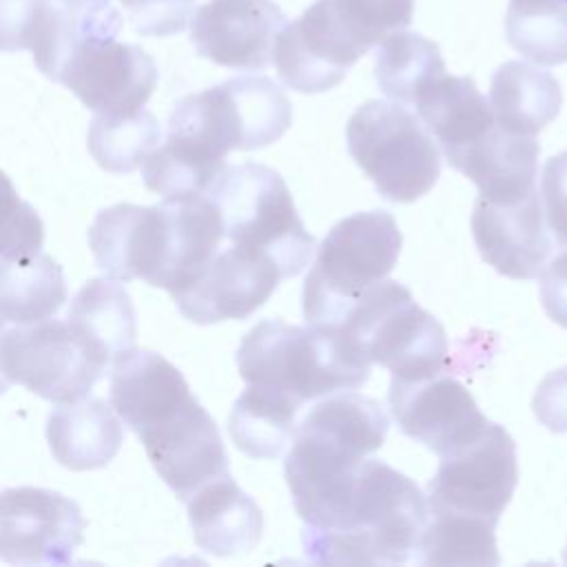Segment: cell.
I'll use <instances>...</instances> for the list:
<instances>
[{
    "instance_id": "cell-1",
    "label": "cell",
    "mask_w": 567,
    "mask_h": 567,
    "mask_svg": "<svg viewBox=\"0 0 567 567\" xmlns=\"http://www.w3.org/2000/svg\"><path fill=\"white\" fill-rule=\"evenodd\" d=\"M427 523L425 494L383 461L363 458L350 481L303 527L319 565H403L416 560Z\"/></svg>"
},
{
    "instance_id": "cell-2",
    "label": "cell",
    "mask_w": 567,
    "mask_h": 567,
    "mask_svg": "<svg viewBox=\"0 0 567 567\" xmlns=\"http://www.w3.org/2000/svg\"><path fill=\"white\" fill-rule=\"evenodd\" d=\"M237 368L246 383L284 390L301 405L357 390L370 377V363L339 328L290 326L281 319L259 321L244 334Z\"/></svg>"
},
{
    "instance_id": "cell-3",
    "label": "cell",
    "mask_w": 567,
    "mask_h": 567,
    "mask_svg": "<svg viewBox=\"0 0 567 567\" xmlns=\"http://www.w3.org/2000/svg\"><path fill=\"white\" fill-rule=\"evenodd\" d=\"M388 414L381 403L339 390L319 401L297 423L284 474L297 514H306L321 496L343 481L388 436Z\"/></svg>"
},
{
    "instance_id": "cell-4",
    "label": "cell",
    "mask_w": 567,
    "mask_h": 567,
    "mask_svg": "<svg viewBox=\"0 0 567 567\" xmlns=\"http://www.w3.org/2000/svg\"><path fill=\"white\" fill-rule=\"evenodd\" d=\"M401 230L388 210H363L334 224L317 248L303 281V317L310 326H337L343 315L394 268Z\"/></svg>"
},
{
    "instance_id": "cell-5",
    "label": "cell",
    "mask_w": 567,
    "mask_h": 567,
    "mask_svg": "<svg viewBox=\"0 0 567 567\" xmlns=\"http://www.w3.org/2000/svg\"><path fill=\"white\" fill-rule=\"evenodd\" d=\"M204 193L215 202L230 244L266 252L281 277H295L308 266L315 237L277 171L257 162L224 166Z\"/></svg>"
},
{
    "instance_id": "cell-6",
    "label": "cell",
    "mask_w": 567,
    "mask_h": 567,
    "mask_svg": "<svg viewBox=\"0 0 567 567\" xmlns=\"http://www.w3.org/2000/svg\"><path fill=\"white\" fill-rule=\"evenodd\" d=\"M332 328H339L368 363L388 368L392 379H423L447 365V337L439 319L423 310L403 284L388 277Z\"/></svg>"
},
{
    "instance_id": "cell-7",
    "label": "cell",
    "mask_w": 567,
    "mask_h": 567,
    "mask_svg": "<svg viewBox=\"0 0 567 567\" xmlns=\"http://www.w3.org/2000/svg\"><path fill=\"white\" fill-rule=\"evenodd\" d=\"M239 146L241 131L224 82L186 95L171 111L164 144L142 162L144 184L164 197L204 193Z\"/></svg>"
},
{
    "instance_id": "cell-8",
    "label": "cell",
    "mask_w": 567,
    "mask_h": 567,
    "mask_svg": "<svg viewBox=\"0 0 567 567\" xmlns=\"http://www.w3.org/2000/svg\"><path fill=\"white\" fill-rule=\"evenodd\" d=\"M346 142L357 166L390 202H416L441 175V153L432 135L399 102L361 104L346 124Z\"/></svg>"
},
{
    "instance_id": "cell-9",
    "label": "cell",
    "mask_w": 567,
    "mask_h": 567,
    "mask_svg": "<svg viewBox=\"0 0 567 567\" xmlns=\"http://www.w3.org/2000/svg\"><path fill=\"white\" fill-rule=\"evenodd\" d=\"M516 483V443L503 425L489 421L476 439L441 456L425 492L427 514L498 525Z\"/></svg>"
},
{
    "instance_id": "cell-10",
    "label": "cell",
    "mask_w": 567,
    "mask_h": 567,
    "mask_svg": "<svg viewBox=\"0 0 567 567\" xmlns=\"http://www.w3.org/2000/svg\"><path fill=\"white\" fill-rule=\"evenodd\" d=\"M0 363L11 383L53 403L86 396L109 365L69 321L58 319L2 330Z\"/></svg>"
},
{
    "instance_id": "cell-11",
    "label": "cell",
    "mask_w": 567,
    "mask_h": 567,
    "mask_svg": "<svg viewBox=\"0 0 567 567\" xmlns=\"http://www.w3.org/2000/svg\"><path fill=\"white\" fill-rule=\"evenodd\" d=\"M55 82L95 113H131L153 95L157 66L137 44L84 35L71 44Z\"/></svg>"
},
{
    "instance_id": "cell-12",
    "label": "cell",
    "mask_w": 567,
    "mask_h": 567,
    "mask_svg": "<svg viewBox=\"0 0 567 567\" xmlns=\"http://www.w3.org/2000/svg\"><path fill=\"white\" fill-rule=\"evenodd\" d=\"M86 520L75 501L44 487L0 492V560L64 565L84 540Z\"/></svg>"
},
{
    "instance_id": "cell-13",
    "label": "cell",
    "mask_w": 567,
    "mask_h": 567,
    "mask_svg": "<svg viewBox=\"0 0 567 567\" xmlns=\"http://www.w3.org/2000/svg\"><path fill=\"white\" fill-rule=\"evenodd\" d=\"M279 279L284 277L266 252L233 244L217 250L184 288L173 292V299L193 323L246 319L268 301Z\"/></svg>"
},
{
    "instance_id": "cell-14",
    "label": "cell",
    "mask_w": 567,
    "mask_h": 567,
    "mask_svg": "<svg viewBox=\"0 0 567 567\" xmlns=\"http://www.w3.org/2000/svg\"><path fill=\"white\" fill-rule=\"evenodd\" d=\"M388 403L401 432L445 456L476 439L489 423L470 390L445 372L390 381Z\"/></svg>"
},
{
    "instance_id": "cell-15",
    "label": "cell",
    "mask_w": 567,
    "mask_h": 567,
    "mask_svg": "<svg viewBox=\"0 0 567 567\" xmlns=\"http://www.w3.org/2000/svg\"><path fill=\"white\" fill-rule=\"evenodd\" d=\"M361 55L330 0H315L297 20L286 22L272 47L277 75L299 93H323L337 86Z\"/></svg>"
},
{
    "instance_id": "cell-16",
    "label": "cell",
    "mask_w": 567,
    "mask_h": 567,
    "mask_svg": "<svg viewBox=\"0 0 567 567\" xmlns=\"http://www.w3.org/2000/svg\"><path fill=\"white\" fill-rule=\"evenodd\" d=\"M286 13L272 0H208L190 22L195 51L228 69L257 71L272 60Z\"/></svg>"
},
{
    "instance_id": "cell-17",
    "label": "cell",
    "mask_w": 567,
    "mask_h": 567,
    "mask_svg": "<svg viewBox=\"0 0 567 567\" xmlns=\"http://www.w3.org/2000/svg\"><path fill=\"white\" fill-rule=\"evenodd\" d=\"M472 235L481 257L512 279L538 277L551 252L538 190L516 202H492L478 195Z\"/></svg>"
},
{
    "instance_id": "cell-18",
    "label": "cell",
    "mask_w": 567,
    "mask_h": 567,
    "mask_svg": "<svg viewBox=\"0 0 567 567\" xmlns=\"http://www.w3.org/2000/svg\"><path fill=\"white\" fill-rule=\"evenodd\" d=\"M195 401L184 374L159 352L128 348L113 359L111 405L140 439Z\"/></svg>"
},
{
    "instance_id": "cell-19",
    "label": "cell",
    "mask_w": 567,
    "mask_h": 567,
    "mask_svg": "<svg viewBox=\"0 0 567 567\" xmlns=\"http://www.w3.org/2000/svg\"><path fill=\"white\" fill-rule=\"evenodd\" d=\"M140 441L155 472L179 501H186L204 483L228 472L221 434L199 401Z\"/></svg>"
},
{
    "instance_id": "cell-20",
    "label": "cell",
    "mask_w": 567,
    "mask_h": 567,
    "mask_svg": "<svg viewBox=\"0 0 567 567\" xmlns=\"http://www.w3.org/2000/svg\"><path fill=\"white\" fill-rule=\"evenodd\" d=\"M162 261L155 288H184L219 250L224 224L206 193L166 195L159 204Z\"/></svg>"
},
{
    "instance_id": "cell-21",
    "label": "cell",
    "mask_w": 567,
    "mask_h": 567,
    "mask_svg": "<svg viewBox=\"0 0 567 567\" xmlns=\"http://www.w3.org/2000/svg\"><path fill=\"white\" fill-rule=\"evenodd\" d=\"M89 246L109 277L155 286L162 261L159 206L115 204L100 210L89 228Z\"/></svg>"
},
{
    "instance_id": "cell-22",
    "label": "cell",
    "mask_w": 567,
    "mask_h": 567,
    "mask_svg": "<svg viewBox=\"0 0 567 567\" xmlns=\"http://www.w3.org/2000/svg\"><path fill=\"white\" fill-rule=\"evenodd\" d=\"M184 503L195 543L213 556L248 554L261 538L264 514L228 472L204 483Z\"/></svg>"
},
{
    "instance_id": "cell-23",
    "label": "cell",
    "mask_w": 567,
    "mask_h": 567,
    "mask_svg": "<svg viewBox=\"0 0 567 567\" xmlns=\"http://www.w3.org/2000/svg\"><path fill=\"white\" fill-rule=\"evenodd\" d=\"M414 106L450 166L496 126L489 100L465 75L441 73L419 91Z\"/></svg>"
},
{
    "instance_id": "cell-24",
    "label": "cell",
    "mask_w": 567,
    "mask_h": 567,
    "mask_svg": "<svg viewBox=\"0 0 567 567\" xmlns=\"http://www.w3.org/2000/svg\"><path fill=\"white\" fill-rule=\"evenodd\" d=\"M536 135H518L498 124L470 146L452 168L470 177L481 197L492 202H516L536 190L538 175Z\"/></svg>"
},
{
    "instance_id": "cell-25",
    "label": "cell",
    "mask_w": 567,
    "mask_h": 567,
    "mask_svg": "<svg viewBox=\"0 0 567 567\" xmlns=\"http://www.w3.org/2000/svg\"><path fill=\"white\" fill-rule=\"evenodd\" d=\"M124 427L104 399H78L49 414L47 441L55 461L86 472L109 465L122 447Z\"/></svg>"
},
{
    "instance_id": "cell-26",
    "label": "cell",
    "mask_w": 567,
    "mask_h": 567,
    "mask_svg": "<svg viewBox=\"0 0 567 567\" xmlns=\"http://www.w3.org/2000/svg\"><path fill=\"white\" fill-rule=\"evenodd\" d=\"M558 80L527 62L501 64L489 82V106L501 128L518 135H536L560 111Z\"/></svg>"
},
{
    "instance_id": "cell-27",
    "label": "cell",
    "mask_w": 567,
    "mask_h": 567,
    "mask_svg": "<svg viewBox=\"0 0 567 567\" xmlns=\"http://www.w3.org/2000/svg\"><path fill=\"white\" fill-rule=\"evenodd\" d=\"M66 321L109 363L133 348L137 337L131 295L113 277L86 281L71 299Z\"/></svg>"
},
{
    "instance_id": "cell-28",
    "label": "cell",
    "mask_w": 567,
    "mask_h": 567,
    "mask_svg": "<svg viewBox=\"0 0 567 567\" xmlns=\"http://www.w3.org/2000/svg\"><path fill=\"white\" fill-rule=\"evenodd\" d=\"M66 301L60 264L40 252L0 257V319L29 326L51 319Z\"/></svg>"
},
{
    "instance_id": "cell-29",
    "label": "cell",
    "mask_w": 567,
    "mask_h": 567,
    "mask_svg": "<svg viewBox=\"0 0 567 567\" xmlns=\"http://www.w3.org/2000/svg\"><path fill=\"white\" fill-rule=\"evenodd\" d=\"M299 408L284 390L248 383L228 416L230 439L252 458H275L295 436Z\"/></svg>"
},
{
    "instance_id": "cell-30",
    "label": "cell",
    "mask_w": 567,
    "mask_h": 567,
    "mask_svg": "<svg viewBox=\"0 0 567 567\" xmlns=\"http://www.w3.org/2000/svg\"><path fill=\"white\" fill-rule=\"evenodd\" d=\"M441 73H445V62L436 42L405 29L379 42L374 78L392 102L414 104L419 91Z\"/></svg>"
},
{
    "instance_id": "cell-31",
    "label": "cell",
    "mask_w": 567,
    "mask_h": 567,
    "mask_svg": "<svg viewBox=\"0 0 567 567\" xmlns=\"http://www.w3.org/2000/svg\"><path fill=\"white\" fill-rule=\"evenodd\" d=\"M157 117L144 106L131 113H97L89 124V153L109 173H131L159 144Z\"/></svg>"
},
{
    "instance_id": "cell-32",
    "label": "cell",
    "mask_w": 567,
    "mask_h": 567,
    "mask_svg": "<svg viewBox=\"0 0 567 567\" xmlns=\"http://www.w3.org/2000/svg\"><path fill=\"white\" fill-rule=\"evenodd\" d=\"M505 38L538 66L567 62V0H509Z\"/></svg>"
},
{
    "instance_id": "cell-33",
    "label": "cell",
    "mask_w": 567,
    "mask_h": 567,
    "mask_svg": "<svg viewBox=\"0 0 567 567\" xmlns=\"http://www.w3.org/2000/svg\"><path fill=\"white\" fill-rule=\"evenodd\" d=\"M496 525L427 514L425 529L419 540L416 563L421 565H498Z\"/></svg>"
},
{
    "instance_id": "cell-34",
    "label": "cell",
    "mask_w": 567,
    "mask_h": 567,
    "mask_svg": "<svg viewBox=\"0 0 567 567\" xmlns=\"http://www.w3.org/2000/svg\"><path fill=\"white\" fill-rule=\"evenodd\" d=\"M226 86L241 126V151L264 148L288 131L292 106L270 78L239 75L226 80Z\"/></svg>"
},
{
    "instance_id": "cell-35",
    "label": "cell",
    "mask_w": 567,
    "mask_h": 567,
    "mask_svg": "<svg viewBox=\"0 0 567 567\" xmlns=\"http://www.w3.org/2000/svg\"><path fill=\"white\" fill-rule=\"evenodd\" d=\"M64 22L60 0H0V51H31L42 71L58 49Z\"/></svg>"
},
{
    "instance_id": "cell-36",
    "label": "cell",
    "mask_w": 567,
    "mask_h": 567,
    "mask_svg": "<svg viewBox=\"0 0 567 567\" xmlns=\"http://www.w3.org/2000/svg\"><path fill=\"white\" fill-rule=\"evenodd\" d=\"M330 4L363 53L405 29L414 16V0H330Z\"/></svg>"
},
{
    "instance_id": "cell-37",
    "label": "cell",
    "mask_w": 567,
    "mask_h": 567,
    "mask_svg": "<svg viewBox=\"0 0 567 567\" xmlns=\"http://www.w3.org/2000/svg\"><path fill=\"white\" fill-rule=\"evenodd\" d=\"M44 224L35 208L24 202L13 182L0 171V257H24L40 252Z\"/></svg>"
},
{
    "instance_id": "cell-38",
    "label": "cell",
    "mask_w": 567,
    "mask_h": 567,
    "mask_svg": "<svg viewBox=\"0 0 567 567\" xmlns=\"http://www.w3.org/2000/svg\"><path fill=\"white\" fill-rule=\"evenodd\" d=\"M126 11V20L142 35H175L190 22L195 0H115Z\"/></svg>"
},
{
    "instance_id": "cell-39",
    "label": "cell",
    "mask_w": 567,
    "mask_h": 567,
    "mask_svg": "<svg viewBox=\"0 0 567 567\" xmlns=\"http://www.w3.org/2000/svg\"><path fill=\"white\" fill-rule=\"evenodd\" d=\"M540 204L556 244L567 248V151L547 159L540 179Z\"/></svg>"
},
{
    "instance_id": "cell-40",
    "label": "cell",
    "mask_w": 567,
    "mask_h": 567,
    "mask_svg": "<svg viewBox=\"0 0 567 567\" xmlns=\"http://www.w3.org/2000/svg\"><path fill=\"white\" fill-rule=\"evenodd\" d=\"M534 414L551 432L567 434V365L549 372L532 401Z\"/></svg>"
},
{
    "instance_id": "cell-41",
    "label": "cell",
    "mask_w": 567,
    "mask_h": 567,
    "mask_svg": "<svg viewBox=\"0 0 567 567\" xmlns=\"http://www.w3.org/2000/svg\"><path fill=\"white\" fill-rule=\"evenodd\" d=\"M540 301L549 319L567 328V248L540 270Z\"/></svg>"
},
{
    "instance_id": "cell-42",
    "label": "cell",
    "mask_w": 567,
    "mask_h": 567,
    "mask_svg": "<svg viewBox=\"0 0 567 567\" xmlns=\"http://www.w3.org/2000/svg\"><path fill=\"white\" fill-rule=\"evenodd\" d=\"M9 385H11V381H9V377L4 374V370H2V363H0V394H4V392L9 390Z\"/></svg>"
},
{
    "instance_id": "cell-43",
    "label": "cell",
    "mask_w": 567,
    "mask_h": 567,
    "mask_svg": "<svg viewBox=\"0 0 567 567\" xmlns=\"http://www.w3.org/2000/svg\"><path fill=\"white\" fill-rule=\"evenodd\" d=\"M2 328H4V323H2V319H0V332H2Z\"/></svg>"
},
{
    "instance_id": "cell-44",
    "label": "cell",
    "mask_w": 567,
    "mask_h": 567,
    "mask_svg": "<svg viewBox=\"0 0 567 567\" xmlns=\"http://www.w3.org/2000/svg\"><path fill=\"white\" fill-rule=\"evenodd\" d=\"M565 563H567V549H565Z\"/></svg>"
},
{
    "instance_id": "cell-45",
    "label": "cell",
    "mask_w": 567,
    "mask_h": 567,
    "mask_svg": "<svg viewBox=\"0 0 567 567\" xmlns=\"http://www.w3.org/2000/svg\"><path fill=\"white\" fill-rule=\"evenodd\" d=\"M60 2H73V0H60Z\"/></svg>"
}]
</instances>
